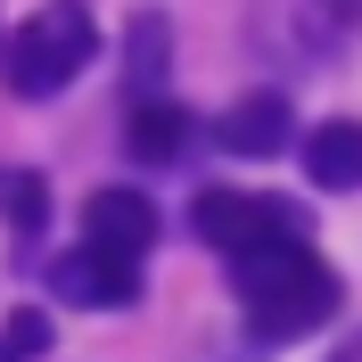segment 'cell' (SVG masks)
Here are the masks:
<instances>
[{
    "label": "cell",
    "mask_w": 362,
    "mask_h": 362,
    "mask_svg": "<svg viewBox=\"0 0 362 362\" xmlns=\"http://www.w3.org/2000/svg\"><path fill=\"white\" fill-rule=\"evenodd\" d=\"M230 288H239V313L264 346H288V338H313L321 321L338 313V272L313 255V239L296 247H255L230 264Z\"/></svg>",
    "instance_id": "6da1fadb"
},
{
    "label": "cell",
    "mask_w": 362,
    "mask_h": 362,
    "mask_svg": "<svg viewBox=\"0 0 362 362\" xmlns=\"http://www.w3.org/2000/svg\"><path fill=\"white\" fill-rule=\"evenodd\" d=\"M99 58V17H90L83 0H42V8H25L8 25V42H0V74L17 99H58L74 74Z\"/></svg>",
    "instance_id": "7a4b0ae2"
},
{
    "label": "cell",
    "mask_w": 362,
    "mask_h": 362,
    "mask_svg": "<svg viewBox=\"0 0 362 362\" xmlns=\"http://www.w3.org/2000/svg\"><path fill=\"white\" fill-rule=\"evenodd\" d=\"M189 230H198L214 255H255V247H296V239H313L305 223V206L280 198V189H198L189 198Z\"/></svg>",
    "instance_id": "3957f363"
},
{
    "label": "cell",
    "mask_w": 362,
    "mask_h": 362,
    "mask_svg": "<svg viewBox=\"0 0 362 362\" xmlns=\"http://www.w3.org/2000/svg\"><path fill=\"white\" fill-rule=\"evenodd\" d=\"M49 296H58L66 313H132L140 305V264L74 239L66 255H49Z\"/></svg>",
    "instance_id": "277c9868"
},
{
    "label": "cell",
    "mask_w": 362,
    "mask_h": 362,
    "mask_svg": "<svg viewBox=\"0 0 362 362\" xmlns=\"http://www.w3.org/2000/svg\"><path fill=\"white\" fill-rule=\"evenodd\" d=\"M157 198L148 189H132V181H99L83 198V247H107V255H124V264H140V255L157 247Z\"/></svg>",
    "instance_id": "5b68a950"
},
{
    "label": "cell",
    "mask_w": 362,
    "mask_h": 362,
    "mask_svg": "<svg viewBox=\"0 0 362 362\" xmlns=\"http://www.w3.org/2000/svg\"><path fill=\"white\" fill-rule=\"evenodd\" d=\"M206 132H214L223 157H280L296 140V107H288V90H247V99H230Z\"/></svg>",
    "instance_id": "8992f818"
},
{
    "label": "cell",
    "mask_w": 362,
    "mask_h": 362,
    "mask_svg": "<svg viewBox=\"0 0 362 362\" xmlns=\"http://www.w3.org/2000/svg\"><path fill=\"white\" fill-rule=\"evenodd\" d=\"M296 165H305L313 189L354 198L362 189V115H329V124H313V132H296Z\"/></svg>",
    "instance_id": "52a82bcc"
},
{
    "label": "cell",
    "mask_w": 362,
    "mask_h": 362,
    "mask_svg": "<svg viewBox=\"0 0 362 362\" xmlns=\"http://www.w3.org/2000/svg\"><path fill=\"white\" fill-rule=\"evenodd\" d=\"M189 140H198V115L181 107V99H132L124 107V148L140 165H181Z\"/></svg>",
    "instance_id": "ba28073f"
},
{
    "label": "cell",
    "mask_w": 362,
    "mask_h": 362,
    "mask_svg": "<svg viewBox=\"0 0 362 362\" xmlns=\"http://www.w3.org/2000/svg\"><path fill=\"white\" fill-rule=\"evenodd\" d=\"M165 58H173L165 8H140L132 33H124V90H132V99H165Z\"/></svg>",
    "instance_id": "9c48e42d"
},
{
    "label": "cell",
    "mask_w": 362,
    "mask_h": 362,
    "mask_svg": "<svg viewBox=\"0 0 362 362\" xmlns=\"http://www.w3.org/2000/svg\"><path fill=\"white\" fill-rule=\"evenodd\" d=\"M0 223L17 230L25 247L49 230V181L42 173H25V165H0Z\"/></svg>",
    "instance_id": "30bf717a"
},
{
    "label": "cell",
    "mask_w": 362,
    "mask_h": 362,
    "mask_svg": "<svg viewBox=\"0 0 362 362\" xmlns=\"http://www.w3.org/2000/svg\"><path fill=\"white\" fill-rule=\"evenodd\" d=\"M0 346H8V362H42L49 346H58V321H49L42 305H17V313L0 321Z\"/></svg>",
    "instance_id": "8fae6325"
},
{
    "label": "cell",
    "mask_w": 362,
    "mask_h": 362,
    "mask_svg": "<svg viewBox=\"0 0 362 362\" xmlns=\"http://www.w3.org/2000/svg\"><path fill=\"white\" fill-rule=\"evenodd\" d=\"M329 362H362V338H346V346H338V354H329Z\"/></svg>",
    "instance_id": "7c38bea8"
},
{
    "label": "cell",
    "mask_w": 362,
    "mask_h": 362,
    "mask_svg": "<svg viewBox=\"0 0 362 362\" xmlns=\"http://www.w3.org/2000/svg\"><path fill=\"white\" fill-rule=\"evenodd\" d=\"M0 362H8V346H0Z\"/></svg>",
    "instance_id": "4fadbf2b"
}]
</instances>
